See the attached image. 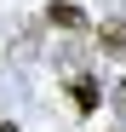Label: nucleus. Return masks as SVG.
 <instances>
[{
    "mask_svg": "<svg viewBox=\"0 0 126 132\" xmlns=\"http://www.w3.org/2000/svg\"><path fill=\"white\" fill-rule=\"evenodd\" d=\"M46 23H52V29H69V35H80V29L92 23V17L80 12L75 0H46Z\"/></svg>",
    "mask_w": 126,
    "mask_h": 132,
    "instance_id": "obj_1",
    "label": "nucleus"
},
{
    "mask_svg": "<svg viewBox=\"0 0 126 132\" xmlns=\"http://www.w3.org/2000/svg\"><path fill=\"white\" fill-rule=\"evenodd\" d=\"M69 98H75V109H80V115H97V103H103V86H97L92 75H75V80H69Z\"/></svg>",
    "mask_w": 126,
    "mask_h": 132,
    "instance_id": "obj_2",
    "label": "nucleus"
},
{
    "mask_svg": "<svg viewBox=\"0 0 126 132\" xmlns=\"http://www.w3.org/2000/svg\"><path fill=\"white\" fill-rule=\"evenodd\" d=\"M103 46H109V52H126V29L109 23V29H103Z\"/></svg>",
    "mask_w": 126,
    "mask_h": 132,
    "instance_id": "obj_3",
    "label": "nucleus"
},
{
    "mask_svg": "<svg viewBox=\"0 0 126 132\" xmlns=\"http://www.w3.org/2000/svg\"><path fill=\"white\" fill-rule=\"evenodd\" d=\"M0 132H17V126H12V121H0Z\"/></svg>",
    "mask_w": 126,
    "mask_h": 132,
    "instance_id": "obj_4",
    "label": "nucleus"
}]
</instances>
